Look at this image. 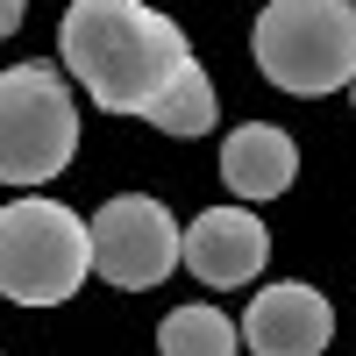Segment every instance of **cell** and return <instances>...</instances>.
Instances as JSON below:
<instances>
[{
	"instance_id": "obj_9",
	"label": "cell",
	"mask_w": 356,
	"mask_h": 356,
	"mask_svg": "<svg viewBox=\"0 0 356 356\" xmlns=\"http://www.w3.org/2000/svg\"><path fill=\"white\" fill-rule=\"evenodd\" d=\"M243 328L221 307H171L157 321V356H235Z\"/></svg>"
},
{
	"instance_id": "obj_5",
	"label": "cell",
	"mask_w": 356,
	"mask_h": 356,
	"mask_svg": "<svg viewBox=\"0 0 356 356\" xmlns=\"http://www.w3.org/2000/svg\"><path fill=\"white\" fill-rule=\"evenodd\" d=\"M86 243H93V271L122 292H150L171 278L178 264V228L164 214V200L150 193H122L107 200L93 221H86Z\"/></svg>"
},
{
	"instance_id": "obj_13",
	"label": "cell",
	"mask_w": 356,
	"mask_h": 356,
	"mask_svg": "<svg viewBox=\"0 0 356 356\" xmlns=\"http://www.w3.org/2000/svg\"><path fill=\"white\" fill-rule=\"evenodd\" d=\"M349 8H356V0H349Z\"/></svg>"
},
{
	"instance_id": "obj_6",
	"label": "cell",
	"mask_w": 356,
	"mask_h": 356,
	"mask_svg": "<svg viewBox=\"0 0 356 356\" xmlns=\"http://www.w3.org/2000/svg\"><path fill=\"white\" fill-rule=\"evenodd\" d=\"M271 257V235L250 207H207V214L178 235V264L200 285H250Z\"/></svg>"
},
{
	"instance_id": "obj_4",
	"label": "cell",
	"mask_w": 356,
	"mask_h": 356,
	"mask_svg": "<svg viewBox=\"0 0 356 356\" xmlns=\"http://www.w3.org/2000/svg\"><path fill=\"white\" fill-rule=\"evenodd\" d=\"M79 150V107H72V79L50 57L0 72V178L8 186H43L72 164Z\"/></svg>"
},
{
	"instance_id": "obj_8",
	"label": "cell",
	"mask_w": 356,
	"mask_h": 356,
	"mask_svg": "<svg viewBox=\"0 0 356 356\" xmlns=\"http://www.w3.org/2000/svg\"><path fill=\"white\" fill-rule=\"evenodd\" d=\"M221 178H228L235 200H278L300 178V143L271 122H243L221 143Z\"/></svg>"
},
{
	"instance_id": "obj_3",
	"label": "cell",
	"mask_w": 356,
	"mask_h": 356,
	"mask_svg": "<svg viewBox=\"0 0 356 356\" xmlns=\"http://www.w3.org/2000/svg\"><path fill=\"white\" fill-rule=\"evenodd\" d=\"M93 271L86 221L65 200H8L0 207V300L65 307Z\"/></svg>"
},
{
	"instance_id": "obj_10",
	"label": "cell",
	"mask_w": 356,
	"mask_h": 356,
	"mask_svg": "<svg viewBox=\"0 0 356 356\" xmlns=\"http://www.w3.org/2000/svg\"><path fill=\"white\" fill-rule=\"evenodd\" d=\"M143 122H150L157 136H207V129H214V79H207L200 57L150 100V114H143Z\"/></svg>"
},
{
	"instance_id": "obj_12",
	"label": "cell",
	"mask_w": 356,
	"mask_h": 356,
	"mask_svg": "<svg viewBox=\"0 0 356 356\" xmlns=\"http://www.w3.org/2000/svg\"><path fill=\"white\" fill-rule=\"evenodd\" d=\"M349 100H356V79H349Z\"/></svg>"
},
{
	"instance_id": "obj_2",
	"label": "cell",
	"mask_w": 356,
	"mask_h": 356,
	"mask_svg": "<svg viewBox=\"0 0 356 356\" xmlns=\"http://www.w3.org/2000/svg\"><path fill=\"white\" fill-rule=\"evenodd\" d=\"M250 50L278 93H300V100L342 93L356 79V8L349 0H264Z\"/></svg>"
},
{
	"instance_id": "obj_11",
	"label": "cell",
	"mask_w": 356,
	"mask_h": 356,
	"mask_svg": "<svg viewBox=\"0 0 356 356\" xmlns=\"http://www.w3.org/2000/svg\"><path fill=\"white\" fill-rule=\"evenodd\" d=\"M22 15H29V0H0V36H15Z\"/></svg>"
},
{
	"instance_id": "obj_7",
	"label": "cell",
	"mask_w": 356,
	"mask_h": 356,
	"mask_svg": "<svg viewBox=\"0 0 356 356\" xmlns=\"http://www.w3.org/2000/svg\"><path fill=\"white\" fill-rule=\"evenodd\" d=\"M335 335V307H328V292H314L300 278H285V285H264L250 314H243V342L257 356H321Z\"/></svg>"
},
{
	"instance_id": "obj_1",
	"label": "cell",
	"mask_w": 356,
	"mask_h": 356,
	"mask_svg": "<svg viewBox=\"0 0 356 356\" xmlns=\"http://www.w3.org/2000/svg\"><path fill=\"white\" fill-rule=\"evenodd\" d=\"M65 79H79L107 114H150V100L193 65V43L150 0H72L65 29Z\"/></svg>"
}]
</instances>
